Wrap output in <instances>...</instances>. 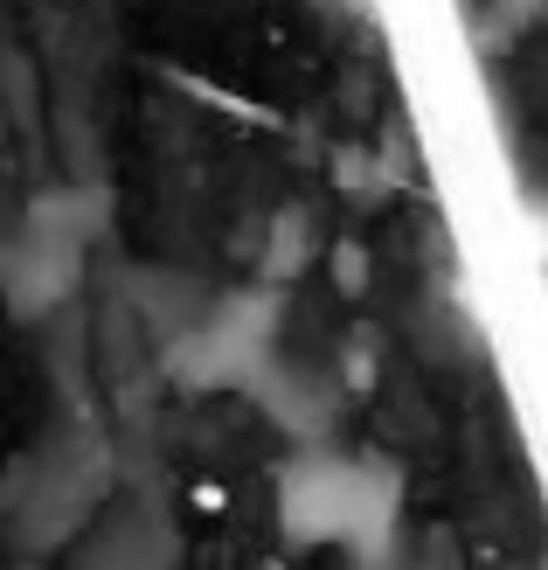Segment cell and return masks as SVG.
Here are the masks:
<instances>
[{"mask_svg": "<svg viewBox=\"0 0 548 570\" xmlns=\"http://www.w3.org/2000/svg\"><path fill=\"white\" fill-rule=\"evenodd\" d=\"M91 230L98 209L77 188H42L36 203H21L14 223H0V306L14 321H49L77 293Z\"/></svg>", "mask_w": 548, "mask_h": 570, "instance_id": "3957f363", "label": "cell"}, {"mask_svg": "<svg viewBox=\"0 0 548 570\" xmlns=\"http://www.w3.org/2000/svg\"><path fill=\"white\" fill-rule=\"evenodd\" d=\"M333 278H348V285H361V278H368L361 244H340V250H333Z\"/></svg>", "mask_w": 548, "mask_h": 570, "instance_id": "ba28073f", "label": "cell"}, {"mask_svg": "<svg viewBox=\"0 0 548 570\" xmlns=\"http://www.w3.org/2000/svg\"><path fill=\"white\" fill-rule=\"evenodd\" d=\"M250 404L265 411L271 424H285L292 439H306V445H320V432H327V417H333V390L312 376V368H299L292 355H278L265 376H257L250 390Z\"/></svg>", "mask_w": 548, "mask_h": 570, "instance_id": "52a82bcc", "label": "cell"}, {"mask_svg": "<svg viewBox=\"0 0 548 570\" xmlns=\"http://www.w3.org/2000/svg\"><path fill=\"white\" fill-rule=\"evenodd\" d=\"M175 563H181V522L160 488H119L63 557V570H175Z\"/></svg>", "mask_w": 548, "mask_h": 570, "instance_id": "5b68a950", "label": "cell"}, {"mask_svg": "<svg viewBox=\"0 0 548 570\" xmlns=\"http://www.w3.org/2000/svg\"><path fill=\"white\" fill-rule=\"evenodd\" d=\"M111 494H119V445L104 439V424L70 417L0 473V529L21 557H70Z\"/></svg>", "mask_w": 548, "mask_h": 570, "instance_id": "7a4b0ae2", "label": "cell"}, {"mask_svg": "<svg viewBox=\"0 0 548 570\" xmlns=\"http://www.w3.org/2000/svg\"><path fill=\"white\" fill-rule=\"evenodd\" d=\"M0 139H8V111H0Z\"/></svg>", "mask_w": 548, "mask_h": 570, "instance_id": "9c48e42d", "label": "cell"}, {"mask_svg": "<svg viewBox=\"0 0 548 570\" xmlns=\"http://www.w3.org/2000/svg\"><path fill=\"white\" fill-rule=\"evenodd\" d=\"M209 299L216 293L201 278H188V272H167V265H132L126 272V313L153 334V348L181 341L201 321V306H209Z\"/></svg>", "mask_w": 548, "mask_h": 570, "instance_id": "8992f818", "label": "cell"}, {"mask_svg": "<svg viewBox=\"0 0 548 570\" xmlns=\"http://www.w3.org/2000/svg\"><path fill=\"white\" fill-rule=\"evenodd\" d=\"M278 334H285V299L271 285H237V293H216L201 306V321L181 341H167L160 368L181 390H250L285 355Z\"/></svg>", "mask_w": 548, "mask_h": 570, "instance_id": "277c9868", "label": "cell"}, {"mask_svg": "<svg viewBox=\"0 0 548 570\" xmlns=\"http://www.w3.org/2000/svg\"><path fill=\"white\" fill-rule=\"evenodd\" d=\"M402 515V473L375 452L306 445L271 480V522L299 550H348L361 563H382L396 550Z\"/></svg>", "mask_w": 548, "mask_h": 570, "instance_id": "6da1fadb", "label": "cell"}]
</instances>
